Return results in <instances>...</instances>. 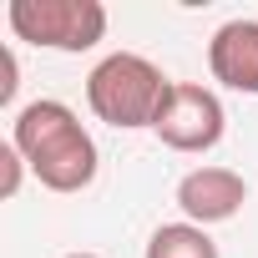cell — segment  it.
Segmentation results:
<instances>
[{
    "label": "cell",
    "mask_w": 258,
    "mask_h": 258,
    "mask_svg": "<svg viewBox=\"0 0 258 258\" xmlns=\"http://www.w3.org/2000/svg\"><path fill=\"white\" fill-rule=\"evenodd\" d=\"M11 142L16 152L26 157L31 177L51 192H81L96 182V167H101V152L91 142V132L81 126V116L56 101V96H41V101H26L11 121Z\"/></svg>",
    "instance_id": "cell-1"
},
{
    "label": "cell",
    "mask_w": 258,
    "mask_h": 258,
    "mask_svg": "<svg viewBox=\"0 0 258 258\" xmlns=\"http://www.w3.org/2000/svg\"><path fill=\"white\" fill-rule=\"evenodd\" d=\"M167 76L157 61L137 56V51H111L91 66L86 76V106L96 121L116 126V132H137V126H152L162 101H167Z\"/></svg>",
    "instance_id": "cell-2"
},
{
    "label": "cell",
    "mask_w": 258,
    "mask_h": 258,
    "mask_svg": "<svg viewBox=\"0 0 258 258\" xmlns=\"http://www.w3.org/2000/svg\"><path fill=\"white\" fill-rule=\"evenodd\" d=\"M6 26L16 31V41L76 56L106 36V6L101 0H11Z\"/></svg>",
    "instance_id": "cell-3"
},
{
    "label": "cell",
    "mask_w": 258,
    "mask_h": 258,
    "mask_svg": "<svg viewBox=\"0 0 258 258\" xmlns=\"http://www.w3.org/2000/svg\"><path fill=\"white\" fill-rule=\"evenodd\" d=\"M152 132L162 147L172 152H187V157H203L223 142L228 132V111L218 101V91H208L203 81H172L167 86V101L152 121Z\"/></svg>",
    "instance_id": "cell-4"
},
{
    "label": "cell",
    "mask_w": 258,
    "mask_h": 258,
    "mask_svg": "<svg viewBox=\"0 0 258 258\" xmlns=\"http://www.w3.org/2000/svg\"><path fill=\"white\" fill-rule=\"evenodd\" d=\"M243 203H248V182H243V172H233V167H192V172H182V182H177V208H182V218L198 223V228H213V223L238 218Z\"/></svg>",
    "instance_id": "cell-5"
},
{
    "label": "cell",
    "mask_w": 258,
    "mask_h": 258,
    "mask_svg": "<svg viewBox=\"0 0 258 258\" xmlns=\"http://www.w3.org/2000/svg\"><path fill=\"white\" fill-rule=\"evenodd\" d=\"M208 71L218 86L258 96V21H228L208 41Z\"/></svg>",
    "instance_id": "cell-6"
},
{
    "label": "cell",
    "mask_w": 258,
    "mask_h": 258,
    "mask_svg": "<svg viewBox=\"0 0 258 258\" xmlns=\"http://www.w3.org/2000/svg\"><path fill=\"white\" fill-rule=\"evenodd\" d=\"M142 258H218V243L208 238V228L198 223H162L152 238H147V253Z\"/></svg>",
    "instance_id": "cell-7"
},
{
    "label": "cell",
    "mask_w": 258,
    "mask_h": 258,
    "mask_svg": "<svg viewBox=\"0 0 258 258\" xmlns=\"http://www.w3.org/2000/svg\"><path fill=\"white\" fill-rule=\"evenodd\" d=\"M0 162H6V182H0V198H16L21 192V177H26V157L16 152V142L0 147Z\"/></svg>",
    "instance_id": "cell-8"
},
{
    "label": "cell",
    "mask_w": 258,
    "mask_h": 258,
    "mask_svg": "<svg viewBox=\"0 0 258 258\" xmlns=\"http://www.w3.org/2000/svg\"><path fill=\"white\" fill-rule=\"evenodd\" d=\"M16 86H21V66H16V51L0 46V106L16 101Z\"/></svg>",
    "instance_id": "cell-9"
},
{
    "label": "cell",
    "mask_w": 258,
    "mask_h": 258,
    "mask_svg": "<svg viewBox=\"0 0 258 258\" xmlns=\"http://www.w3.org/2000/svg\"><path fill=\"white\" fill-rule=\"evenodd\" d=\"M66 258H101V253H66Z\"/></svg>",
    "instance_id": "cell-10"
}]
</instances>
